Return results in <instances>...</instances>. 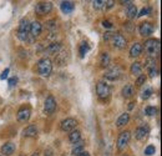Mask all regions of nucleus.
Instances as JSON below:
<instances>
[{"label": "nucleus", "instance_id": "39448f33", "mask_svg": "<svg viewBox=\"0 0 162 156\" xmlns=\"http://www.w3.org/2000/svg\"><path fill=\"white\" fill-rule=\"evenodd\" d=\"M36 13L40 14V15H44V14H49L50 12L53 10V4L50 2H46V3H39L35 8Z\"/></svg>", "mask_w": 162, "mask_h": 156}, {"label": "nucleus", "instance_id": "49530a36", "mask_svg": "<svg viewBox=\"0 0 162 156\" xmlns=\"http://www.w3.org/2000/svg\"><path fill=\"white\" fill-rule=\"evenodd\" d=\"M0 156H3V155H0Z\"/></svg>", "mask_w": 162, "mask_h": 156}, {"label": "nucleus", "instance_id": "ddd939ff", "mask_svg": "<svg viewBox=\"0 0 162 156\" xmlns=\"http://www.w3.org/2000/svg\"><path fill=\"white\" fill-rule=\"evenodd\" d=\"M0 151H2L3 155L10 156V155H13L14 151H15V145H14L13 142H6V144H4L3 146H2Z\"/></svg>", "mask_w": 162, "mask_h": 156}, {"label": "nucleus", "instance_id": "c9c22d12", "mask_svg": "<svg viewBox=\"0 0 162 156\" xmlns=\"http://www.w3.org/2000/svg\"><path fill=\"white\" fill-rule=\"evenodd\" d=\"M150 13V8H144L140 12V14H138V16H144V15H147Z\"/></svg>", "mask_w": 162, "mask_h": 156}, {"label": "nucleus", "instance_id": "72a5a7b5", "mask_svg": "<svg viewBox=\"0 0 162 156\" xmlns=\"http://www.w3.org/2000/svg\"><path fill=\"white\" fill-rule=\"evenodd\" d=\"M145 81H146V76H145V75H140V76H138V79L136 80V84L141 86V85H142Z\"/></svg>", "mask_w": 162, "mask_h": 156}, {"label": "nucleus", "instance_id": "7c9ffc66", "mask_svg": "<svg viewBox=\"0 0 162 156\" xmlns=\"http://www.w3.org/2000/svg\"><path fill=\"white\" fill-rule=\"evenodd\" d=\"M92 4L95 9H101V8H105L106 2H104V0H95V2H92Z\"/></svg>", "mask_w": 162, "mask_h": 156}, {"label": "nucleus", "instance_id": "6e6552de", "mask_svg": "<svg viewBox=\"0 0 162 156\" xmlns=\"http://www.w3.org/2000/svg\"><path fill=\"white\" fill-rule=\"evenodd\" d=\"M111 40H112L114 46L117 48V49H124L126 46V39L121 34H114V36Z\"/></svg>", "mask_w": 162, "mask_h": 156}, {"label": "nucleus", "instance_id": "a211bd4d", "mask_svg": "<svg viewBox=\"0 0 162 156\" xmlns=\"http://www.w3.org/2000/svg\"><path fill=\"white\" fill-rule=\"evenodd\" d=\"M60 49H61V45H60V43H53V44H50L47 48H46V53L50 54V55H55L57 54Z\"/></svg>", "mask_w": 162, "mask_h": 156}, {"label": "nucleus", "instance_id": "e433bc0d", "mask_svg": "<svg viewBox=\"0 0 162 156\" xmlns=\"http://www.w3.org/2000/svg\"><path fill=\"white\" fill-rule=\"evenodd\" d=\"M112 36H114V33H106L104 35V40L105 41H110L111 39H112Z\"/></svg>", "mask_w": 162, "mask_h": 156}, {"label": "nucleus", "instance_id": "dca6fc26", "mask_svg": "<svg viewBox=\"0 0 162 156\" xmlns=\"http://www.w3.org/2000/svg\"><path fill=\"white\" fill-rule=\"evenodd\" d=\"M60 8H61V12L64 14H71L75 9V5H74L73 2H63L61 5H60Z\"/></svg>", "mask_w": 162, "mask_h": 156}, {"label": "nucleus", "instance_id": "0eeeda50", "mask_svg": "<svg viewBox=\"0 0 162 156\" xmlns=\"http://www.w3.org/2000/svg\"><path fill=\"white\" fill-rule=\"evenodd\" d=\"M56 110V101L53 96H49L46 100H45V112L47 115H51L54 114Z\"/></svg>", "mask_w": 162, "mask_h": 156}, {"label": "nucleus", "instance_id": "79ce46f5", "mask_svg": "<svg viewBox=\"0 0 162 156\" xmlns=\"http://www.w3.org/2000/svg\"><path fill=\"white\" fill-rule=\"evenodd\" d=\"M77 156H90V154H89L87 151H83V152H81V154H79Z\"/></svg>", "mask_w": 162, "mask_h": 156}, {"label": "nucleus", "instance_id": "f257e3e1", "mask_svg": "<svg viewBox=\"0 0 162 156\" xmlns=\"http://www.w3.org/2000/svg\"><path fill=\"white\" fill-rule=\"evenodd\" d=\"M160 49H161L160 40H157V39H150V40H147L145 43V51H146V54L150 58L158 56Z\"/></svg>", "mask_w": 162, "mask_h": 156}, {"label": "nucleus", "instance_id": "f704fd0d", "mask_svg": "<svg viewBox=\"0 0 162 156\" xmlns=\"http://www.w3.org/2000/svg\"><path fill=\"white\" fill-rule=\"evenodd\" d=\"M8 74H9V69L6 68V69L2 72V75H0V80H5V79L8 78Z\"/></svg>", "mask_w": 162, "mask_h": 156}, {"label": "nucleus", "instance_id": "bb28decb", "mask_svg": "<svg viewBox=\"0 0 162 156\" xmlns=\"http://www.w3.org/2000/svg\"><path fill=\"white\" fill-rule=\"evenodd\" d=\"M89 50H90V46L87 45V43H85V41H84V43H81V44H80V56L84 58L85 54L87 53Z\"/></svg>", "mask_w": 162, "mask_h": 156}, {"label": "nucleus", "instance_id": "423d86ee", "mask_svg": "<svg viewBox=\"0 0 162 156\" xmlns=\"http://www.w3.org/2000/svg\"><path fill=\"white\" fill-rule=\"evenodd\" d=\"M77 126V121L73 118H67L61 121V130L64 131H73Z\"/></svg>", "mask_w": 162, "mask_h": 156}, {"label": "nucleus", "instance_id": "f8f14e48", "mask_svg": "<svg viewBox=\"0 0 162 156\" xmlns=\"http://www.w3.org/2000/svg\"><path fill=\"white\" fill-rule=\"evenodd\" d=\"M41 30H43V26L39 22H33L31 24H30V30L29 31L34 38H36L41 34Z\"/></svg>", "mask_w": 162, "mask_h": 156}, {"label": "nucleus", "instance_id": "c756f323", "mask_svg": "<svg viewBox=\"0 0 162 156\" xmlns=\"http://www.w3.org/2000/svg\"><path fill=\"white\" fill-rule=\"evenodd\" d=\"M151 94H152V89H150V88L144 89L142 90V94H141V98H142L144 100H146V99H148L151 96Z\"/></svg>", "mask_w": 162, "mask_h": 156}, {"label": "nucleus", "instance_id": "393cba45", "mask_svg": "<svg viewBox=\"0 0 162 156\" xmlns=\"http://www.w3.org/2000/svg\"><path fill=\"white\" fill-rule=\"evenodd\" d=\"M100 64H101V66H102V68H106L110 64V55L107 53H102V54H101Z\"/></svg>", "mask_w": 162, "mask_h": 156}, {"label": "nucleus", "instance_id": "37998d69", "mask_svg": "<svg viewBox=\"0 0 162 156\" xmlns=\"http://www.w3.org/2000/svg\"><path fill=\"white\" fill-rule=\"evenodd\" d=\"M134 104H135V102H131L130 105H128V109H132V108H134Z\"/></svg>", "mask_w": 162, "mask_h": 156}, {"label": "nucleus", "instance_id": "f03ea898", "mask_svg": "<svg viewBox=\"0 0 162 156\" xmlns=\"http://www.w3.org/2000/svg\"><path fill=\"white\" fill-rule=\"evenodd\" d=\"M37 71H39V74L41 75V76H49L50 74H51V71H53V64H51V61H50L47 58H44L41 59L39 62H37Z\"/></svg>", "mask_w": 162, "mask_h": 156}, {"label": "nucleus", "instance_id": "cd10ccee", "mask_svg": "<svg viewBox=\"0 0 162 156\" xmlns=\"http://www.w3.org/2000/svg\"><path fill=\"white\" fill-rule=\"evenodd\" d=\"M145 114L147 116H154V115H156V114H157V109L154 108V106H146Z\"/></svg>", "mask_w": 162, "mask_h": 156}, {"label": "nucleus", "instance_id": "c03bdc74", "mask_svg": "<svg viewBox=\"0 0 162 156\" xmlns=\"http://www.w3.org/2000/svg\"><path fill=\"white\" fill-rule=\"evenodd\" d=\"M31 156H39V154H37V152H34V154L31 155Z\"/></svg>", "mask_w": 162, "mask_h": 156}, {"label": "nucleus", "instance_id": "a19ab883", "mask_svg": "<svg viewBox=\"0 0 162 156\" xmlns=\"http://www.w3.org/2000/svg\"><path fill=\"white\" fill-rule=\"evenodd\" d=\"M121 4H122V5H127V6H131V5H132V2H131V0H130V2H121Z\"/></svg>", "mask_w": 162, "mask_h": 156}, {"label": "nucleus", "instance_id": "7ed1b4c3", "mask_svg": "<svg viewBox=\"0 0 162 156\" xmlns=\"http://www.w3.org/2000/svg\"><path fill=\"white\" fill-rule=\"evenodd\" d=\"M96 94H97V96L100 99L109 98V95H110V86H109V84H106V82H104V81H100L99 84L96 85Z\"/></svg>", "mask_w": 162, "mask_h": 156}, {"label": "nucleus", "instance_id": "412c9836", "mask_svg": "<svg viewBox=\"0 0 162 156\" xmlns=\"http://www.w3.org/2000/svg\"><path fill=\"white\" fill-rule=\"evenodd\" d=\"M135 94V90H134V86L132 85H125L124 89H122V96L128 99V98H132Z\"/></svg>", "mask_w": 162, "mask_h": 156}, {"label": "nucleus", "instance_id": "9b49d317", "mask_svg": "<svg viewBox=\"0 0 162 156\" xmlns=\"http://www.w3.org/2000/svg\"><path fill=\"white\" fill-rule=\"evenodd\" d=\"M30 114H31V111H30L29 108H23V109L19 110L16 118H18V120L20 122H26L30 119Z\"/></svg>", "mask_w": 162, "mask_h": 156}, {"label": "nucleus", "instance_id": "473e14b6", "mask_svg": "<svg viewBox=\"0 0 162 156\" xmlns=\"http://www.w3.org/2000/svg\"><path fill=\"white\" fill-rule=\"evenodd\" d=\"M18 38L21 41H28L29 40V33H20V31H18Z\"/></svg>", "mask_w": 162, "mask_h": 156}, {"label": "nucleus", "instance_id": "58836bf2", "mask_svg": "<svg viewBox=\"0 0 162 156\" xmlns=\"http://www.w3.org/2000/svg\"><path fill=\"white\" fill-rule=\"evenodd\" d=\"M102 25L105 26V28H112V24H111L110 22H109V20H104V22H102Z\"/></svg>", "mask_w": 162, "mask_h": 156}, {"label": "nucleus", "instance_id": "6ab92c4d", "mask_svg": "<svg viewBox=\"0 0 162 156\" xmlns=\"http://www.w3.org/2000/svg\"><path fill=\"white\" fill-rule=\"evenodd\" d=\"M141 53H142V45H141L140 43H135L132 45V48H131V50H130V55L132 56V58H136Z\"/></svg>", "mask_w": 162, "mask_h": 156}, {"label": "nucleus", "instance_id": "f3484780", "mask_svg": "<svg viewBox=\"0 0 162 156\" xmlns=\"http://www.w3.org/2000/svg\"><path fill=\"white\" fill-rule=\"evenodd\" d=\"M29 30H30V23H29V20L26 18L21 19L20 20V23H19V30L20 33H29Z\"/></svg>", "mask_w": 162, "mask_h": 156}, {"label": "nucleus", "instance_id": "aec40b11", "mask_svg": "<svg viewBox=\"0 0 162 156\" xmlns=\"http://www.w3.org/2000/svg\"><path fill=\"white\" fill-rule=\"evenodd\" d=\"M128 120H130V114L124 112L122 115H121V116L116 120V126H118V128L124 126V125H126V124L128 122Z\"/></svg>", "mask_w": 162, "mask_h": 156}, {"label": "nucleus", "instance_id": "ea45409f", "mask_svg": "<svg viewBox=\"0 0 162 156\" xmlns=\"http://www.w3.org/2000/svg\"><path fill=\"white\" fill-rule=\"evenodd\" d=\"M45 156H53V150L51 149H46L45 150Z\"/></svg>", "mask_w": 162, "mask_h": 156}, {"label": "nucleus", "instance_id": "4c0bfd02", "mask_svg": "<svg viewBox=\"0 0 162 156\" xmlns=\"http://www.w3.org/2000/svg\"><path fill=\"white\" fill-rule=\"evenodd\" d=\"M18 82V79L16 78H11V79H9V86H14L15 84Z\"/></svg>", "mask_w": 162, "mask_h": 156}, {"label": "nucleus", "instance_id": "4be33fe9", "mask_svg": "<svg viewBox=\"0 0 162 156\" xmlns=\"http://www.w3.org/2000/svg\"><path fill=\"white\" fill-rule=\"evenodd\" d=\"M84 145H85V142L81 141V140L75 142L74 144V149H73V155H79V154L83 152L84 151Z\"/></svg>", "mask_w": 162, "mask_h": 156}, {"label": "nucleus", "instance_id": "1a4fd4ad", "mask_svg": "<svg viewBox=\"0 0 162 156\" xmlns=\"http://www.w3.org/2000/svg\"><path fill=\"white\" fill-rule=\"evenodd\" d=\"M120 76H121V70H120L118 66L107 70V71H106V74H105V78H106L107 80H111V81L117 80Z\"/></svg>", "mask_w": 162, "mask_h": 156}, {"label": "nucleus", "instance_id": "4468645a", "mask_svg": "<svg viewBox=\"0 0 162 156\" xmlns=\"http://www.w3.org/2000/svg\"><path fill=\"white\" fill-rule=\"evenodd\" d=\"M147 135H148V129L146 126H140L135 131V138L137 140H145L147 138Z\"/></svg>", "mask_w": 162, "mask_h": 156}, {"label": "nucleus", "instance_id": "b1692460", "mask_svg": "<svg viewBox=\"0 0 162 156\" xmlns=\"http://www.w3.org/2000/svg\"><path fill=\"white\" fill-rule=\"evenodd\" d=\"M81 139V132L80 131H71V134H70V136H69V140H70V142H73V144H75V142H77L79 140Z\"/></svg>", "mask_w": 162, "mask_h": 156}, {"label": "nucleus", "instance_id": "5701e85b", "mask_svg": "<svg viewBox=\"0 0 162 156\" xmlns=\"http://www.w3.org/2000/svg\"><path fill=\"white\" fill-rule=\"evenodd\" d=\"M141 72H142V66H141V62H137V61L134 62V64L131 65V74L140 76Z\"/></svg>", "mask_w": 162, "mask_h": 156}, {"label": "nucleus", "instance_id": "9d476101", "mask_svg": "<svg viewBox=\"0 0 162 156\" xmlns=\"http://www.w3.org/2000/svg\"><path fill=\"white\" fill-rule=\"evenodd\" d=\"M154 33V25L151 23H142L140 26V34L142 36H150Z\"/></svg>", "mask_w": 162, "mask_h": 156}, {"label": "nucleus", "instance_id": "2f4dec72", "mask_svg": "<svg viewBox=\"0 0 162 156\" xmlns=\"http://www.w3.org/2000/svg\"><path fill=\"white\" fill-rule=\"evenodd\" d=\"M155 152H156V149H155V146H152V145H150V146H147L145 149V155L151 156V155H154Z\"/></svg>", "mask_w": 162, "mask_h": 156}, {"label": "nucleus", "instance_id": "c85d7f7f", "mask_svg": "<svg viewBox=\"0 0 162 156\" xmlns=\"http://www.w3.org/2000/svg\"><path fill=\"white\" fill-rule=\"evenodd\" d=\"M148 72H150V76H151V78H155V76L157 75L158 70H157V68H156L155 64H152V65L148 66Z\"/></svg>", "mask_w": 162, "mask_h": 156}, {"label": "nucleus", "instance_id": "a878e982", "mask_svg": "<svg viewBox=\"0 0 162 156\" xmlns=\"http://www.w3.org/2000/svg\"><path fill=\"white\" fill-rule=\"evenodd\" d=\"M136 15H137V8L135 5L128 6V9H127V18L128 19H134V18H136Z\"/></svg>", "mask_w": 162, "mask_h": 156}, {"label": "nucleus", "instance_id": "a18cd8bd", "mask_svg": "<svg viewBox=\"0 0 162 156\" xmlns=\"http://www.w3.org/2000/svg\"><path fill=\"white\" fill-rule=\"evenodd\" d=\"M20 156H25V155H20Z\"/></svg>", "mask_w": 162, "mask_h": 156}, {"label": "nucleus", "instance_id": "2eb2a0df", "mask_svg": "<svg viewBox=\"0 0 162 156\" xmlns=\"http://www.w3.org/2000/svg\"><path fill=\"white\" fill-rule=\"evenodd\" d=\"M24 136L26 138H36L37 136V128L35 125H29L26 129H24Z\"/></svg>", "mask_w": 162, "mask_h": 156}, {"label": "nucleus", "instance_id": "20e7f679", "mask_svg": "<svg viewBox=\"0 0 162 156\" xmlns=\"http://www.w3.org/2000/svg\"><path fill=\"white\" fill-rule=\"evenodd\" d=\"M130 138H131V132H130V131L121 132L120 136H118V139H117V149H118V150H124V149L127 146V144H128V141H130Z\"/></svg>", "mask_w": 162, "mask_h": 156}]
</instances>
